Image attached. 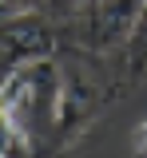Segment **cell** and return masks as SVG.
I'll use <instances>...</instances> for the list:
<instances>
[{
    "label": "cell",
    "mask_w": 147,
    "mask_h": 158,
    "mask_svg": "<svg viewBox=\"0 0 147 158\" xmlns=\"http://www.w3.org/2000/svg\"><path fill=\"white\" fill-rule=\"evenodd\" d=\"M0 20H12V12L4 8V0H0Z\"/></svg>",
    "instance_id": "cell-4"
},
{
    "label": "cell",
    "mask_w": 147,
    "mask_h": 158,
    "mask_svg": "<svg viewBox=\"0 0 147 158\" xmlns=\"http://www.w3.org/2000/svg\"><path fill=\"white\" fill-rule=\"evenodd\" d=\"M131 150L139 158H147V118H139V123L131 127Z\"/></svg>",
    "instance_id": "cell-2"
},
{
    "label": "cell",
    "mask_w": 147,
    "mask_h": 158,
    "mask_svg": "<svg viewBox=\"0 0 147 158\" xmlns=\"http://www.w3.org/2000/svg\"><path fill=\"white\" fill-rule=\"evenodd\" d=\"M48 0H4V8L12 12V16H32L36 8H44Z\"/></svg>",
    "instance_id": "cell-3"
},
{
    "label": "cell",
    "mask_w": 147,
    "mask_h": 158,
    "mask_svg": "<svg viewBox=\"0 0 147 158\" xmlns=\"http://www.w3.org/2000/svg\"><path fill=\"white\" fill-rule=\"evenodd\" d=\"M60 99V59L44 56L0 83V158H48Z\"/></svg>",
    "instance_id": "cell-1"
}]
</instances>
